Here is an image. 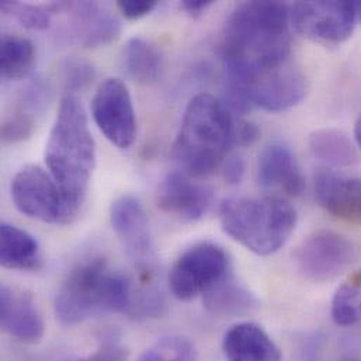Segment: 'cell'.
<instances>
[{
    "instance_id": "cell-1",
    "label": "cell",
    "mask_w": 361,
    "mask_h": 361,
    "mask_svg": "<svg viewBox=\"0 0 361 361\" xmlns=\"http://www.w3.org/2000/svg\"><path fill=\"white\" fill-rule=\"evenodd\" d=\"M290 23L286 3H240L224 30L225 76L250 78L290 61Z\"/></svg>"
},
{
    "instance_id": "cell-2",
    "label": "cell",
    "mask_w": 361,
    "mask_h": 361,
    "mask_svg": "<svg viewBox=\"0 0 361 361\" xmlns=\"http://www.w3.org/2000/svg\"><path fill=\"white\" fill-rule=\"evenodd\" d=\"M45 164L56 181L72 222L80 212L96 166V142L83 104L62 99L45 148Z\"/></svg>"
},
{
    "instance_id": "cell-3",
    "label": "cell",
    "mask_w": 361,
    "mask_h": 361,
    "mask_svg": "<svg viewBox=\"0 0 361 361\" xmlns=\"http://www.w3.org/2000/svg\"><path fill=\"white\" fill-rule=\"evenodd\" d=\"M134 286L102 257L76 266L56 293L54 308L62 325H78L103 314H127Z\"/></svg>"
},
{
    "instance_id": "cell-4",
    "label": "cell",
    "mask_w": 361,
    "mask_h": 361,
    "mask_svg": "<svg viewBox=\"0 0 361 361\" xmlns=\"http://www.w3.org/2000/svg\"><path fill=\"white\" fill-rule=\"evenodd\" d=\"M233 131L225 103L211 94H197L185 107L172 157L188 176L209 175L225 162Z\"/></svg>"
},
{
    "instance_id": "cell-5",
    "label": "cell",
    "mask_w": 361,
    "mask_h": 361,
    "mask_svg": "<svg viewBox=\"0 0 361 361\" xmlns=\"http://www.w3.org/2000/svg\"><path fill=\"white\" fill-rule=\"evenodd\" d=\"M224 232L247 250L269 256L279 252L297 228L295 208L280 197H236L219 208Z\"/></svg>"
},
{
    "instance_id": "cell-6",
    "label": "cell",
    "mask_w": 361,
    "mask_h": 361,
    "mask_svg": "<svg viewBox=\"0 0 361 361\" xmlns=\"http://www.w3.org/2000/svg\"><path fill=\"white\" fill-rule=\"evenodd\" d=\"M307 78L291 61L250 78L225 76V106L245 113L252 109L280 113L307 94Z\"/></svg>"
},
{
    "instance_id": "cell-7",
    "label": "cell",
    "mask_w": 361,
    "mask_h": 361,
    "mask_svg": "<svg viewBox=\"0 0 361 361\" xmlns=\"http://www.w3.org/2000/svg\"><path fill=\"white\" fill-rule=\"evenodd\" d=\"M231 274L226 252L215 243L201 242L178 257L169 273V287L179 301H191L208 293Z\"/></svg>"
},
{
    "instance_id": "cell-8",
    "label": "cell",
    "mask_w": 361,
    "mask_h": 361,
    "mask_svg": "<svg viewBox=\"0 0 361 361\" xmlns=\"http://www.w3.org/2000/svg\"><path fill=\"white\" fill-rule=\"evenodd\" d=\"M110 222L142 283H152L158 270V257L144 204L130 194L118 197L111 204Z\"/></svg>"
},
{
    "instance_id": "cell-9",
    "label": "cell",
    "mask_w": 361,
    "mask_h": 361,
    "mask_svg": "<svg viewBox=\"0 0 361 361\" xmlns=\"http://www.w3.org/2000/svg\"><path fill=\"white\" fill-rule=\"evenodd\" d=\"M359 259V247L348 236L334 231H317L295 252L298 271L310 281L338 279Z\"/></svg>"
},
{
    "instance_id": "cell-10",
    "label": "cell",
    "mask_w": 361,
    "mask_h": 361,
    "mask_svg": "<svg viewBox=\"0 0 361 361\" xmlns=\"http://www.w3.org/2000/svg\"><path fill=\"white\" fill-rule=\"evenodd\" d=\"M290 21L302 37L326 45L345 42L357 24L353 1H298Z\"/></svg>"
},
{
    "instance_id": "cell-11",
    "label": "cell",
    "mask_w": 361,
    "mask_h": 361,
    "mask_svg": "<svg viewBox=\"0 0 361 361\" xmlns=\"http://www.w3.org/2000/svg\"><path fill=\"white\" fill-rule=\"evenodd\" d=\"M92 116L100 133L117 148L128 149L137 138V117L127 85L117 78L103 80L92 100Z\"/></svg>"
},
{
    "instance_id": "cell-12",
    "label": "cell",
    "mask_w": 361,
    "mask_h": 361,
    "mask_svg": "<svg viewBox=\"0 0 361 361\" xmlns=\"http://www.w3.org/2000/svg\"><path fill=\"white\" fill-rule=\"evenodd\" d=\"M10 192L16 208L28 218L45 224H71L56 181L41 168L30 165L20 169L11 180Z\"/></svg>"
},
{
    "instance_id": "cell-13",
    "label": "cell",
    "mask_w": 361,
    "mask_h": 361,
    "mask_svg": "<svg viewBox=\"0 0 361 361\" xmlns=\"http://www.w3.org/2000/svg\"><path fill=\"white\" fill-rule=\"evenodd\" d=\"M48 10L66 13L72 37L86 48L109 45L121 34L118 17L97 1H59L49 4Z\"/></svg>"
},
{
    "instance_id": "cell-14",
    "label": "cell",
    "mask_w": 361,
    "mask_h": 361,
    "mask_svg": "<svg viewBox=\"0 0 361 361\" xmlns=\"http://www.w3.org/2000/svg\"><path fill=\"white\" fill-rule=\"evenodd\" d=\"M212 191L184 172H171L158 188L159 208L181 221L194 222L201 219L209 209Z\"/></svg>"
},
{
    "instance_id": "cell-15",
    "label": "cell",
    "mask_w": 361,
    "mask_h": 361,
    "mask_svg": "<svg viewBox=\"0 0 361 361\" xmlns=\"http://www.w3.org/2000/svg\"><path fill=\"white\" fill-rule=\"evenodd\" d=\"M319 205L342 221L361 225V179L322 169L314 180Z\"/></svg>"
},
{
    "instance_id": "cell-16",
    "label": "cell",
    "mask_w": 361,
    "mask_h": 361,
    "mask_svg": "<svg viewBox=\"0 0 361 361\" xmlns=\"http://www.w3.org/2000/svg\"><path fill=\"white\" fill-rule=\"evenodd\" d=\"M0 324L3 331L23 343H37L44 336V322L30 294L3 284L0 290Z\"/></svg>"
},
{
    "instance_id": "cell-17",
    "label": "cell",
    "mask_w": 361,
    "mask_h": 361,
    "mask_svg": "<svg viewBox=\"0 0 361 361\" xmlns=\"http://www.w3.org/2000/svg\"><path fill=\"white\" fill-rule=\"evenodd\" d=\"M257 179L266 188H279L288 195H301L305 188V178L291 152L283 144H271L259 157Z\"/></svg>"
},
{
    "instance_id": "cell-18",
    "label": "cell",
    "mask_w": 361,
    "mask_h": 361,
    "mask_svg": "<svg viewBox=\"0 0 361 361\" xmlns=\"http://www.w3.org/2000/svg\"><path fill=\"white\" fill-rule=\"evenodd\" d=\"M222 352L228 361H283L274 341L252 322L232 326L224 336Z\"/></svg>"
},
{
    "instance_id": "cell-19",
    "label": "cell",
    "mask_w": 361,
    "mask_h": 361,
    "mask_svg": "<svg viewBox=\"0 0 361 361\" xmlns=\"http://www.w3.org/2000/svg\"><path fill=\"white\" fill-rule=\"evenodd\" d=\"M0 263L4 269L35 271L42 266L37 239L27 231L3 222L0 226Z\"/></svg>"
},
{
    "instance_id": "cell-20",
    "label": "cell",
    "mask_w": 361,
    "mask_h": 361,
    "mask_svg": "<svg viewBox=\"0 0 361 361\" xmlns=\"http://www.w3.org/2000/svg\"><path fill=\"white\" fill-rule=\"evenodd\" d=\"M121 63L126 73L135 82L148 85L157 82L164 71L161 51L142 37H134L123 48Z\"/></svg>"
},
{
    "instance_id": "cell-21",
    "label": "cell",
    "mask_w": 361,
    "mask_h": 361,
    "mask_svg": "<svg viewBox=\"0 0 361 361\" xmlns=\"http://www.w3.org/2000/svg\"><path fill=\"white\" fill-rule=\"evenodd\" d=\"M47 89L41 82H35L23 93L18 106L1 124L3 142H20L31 137L35 128V111L44 104Z\"/></svg>"
},
{
    "instance_id": "cell-22",
    "label": "cell",
    "mask_w": 361,
    "mask_h": 361,
    "mask_svg": "<svg viewBox=\"0 0 361 361\" xmlns=\"http://www.w3.org/2000/svg\"><path fill=\"white\" fill-rule=\"evenodd\" d=\"M208 312L219 318L242 317L256 307V298L231 274L202 295Z\"/></svg>"
},
{
    "instance_id": "cell-23",
    "label": "cell",
    "mask_w": 361,
    "mask_h": 361,
    "mask_svg": "<svg viewBox=\"0 0 361 361\" xmlns=\"http://www.w3.org/2000/svg\"><path fill=\"white\" fill-rule=\"evenodd\" d=\"M310 149L318 162L329 168H350L360 161L353 142L338 130H318L312 133Z\"/></svg>"
},
{
    "instance_id": "cell-24",
    "label": "cell",
    "mask_w": 361,
    "mask_h": 361,
    "mask_svg": "<svg viewBox=\"0 0 361 361\" xmlns=\"http://www.w3.org/2000/svg\"><path fill=\"white\" fill-rule=\"evenodd\" d=\"M35 62L34 44L16 34H3L0 41V73L6 80H20L30 75Z\"/></svg>"
},
{
    "instance_id": "cell-25",
    "label": "cell",
    "mask_w": 361,
    "mask_h": 361,
    "mask_svg": "<svg viewBox=\"0 0 361 361\" xmlns=\"http://www.w3.org/2000/svg\"><path fill=\"white\" fill-rule=\"evenodd\" d=\"M332 319L339 326H352L361 319V269L335 293Z\"/></svg>"
},
{
    "instance_id": "cell-26",
    "label": "cell",
    "mask_w": 361,
    "mask_h": 361,
    "mask_svg": "<svg viewBox=\"0 0 361 361\" xmlns=\"http://www.w3.org/2000/svg\"><path fill=\"white\" fill-rule=\"evenodd\" d=\"M138 361H197V350L184 336H165L149 346Z\"/></svg>"
},
{
    "instance_id": "cell-27",
    "label": "cell",
    "mask_w": 361,
    "mask_h": 361,
    "mask_svg": "<svg viewBox=\"0 0 361 361\" xmlns=\"http://www.w3.org/2000/svg\"><path fill=\"white\" fill-rule=\"evenodd\" d=\"M0 8L30 30H47L51 24V11L48 7L20 1H3Z\"/></svg>"
},
{
    "instance_id": "cell-28",
    "label": "cell",
    "mask_w": 361,
    "mask_h": 361,
    "mask_svg": "<svg viewBox=\"0 0 361 361\" xmlns=\"http://www.w3.org/2000/svg\"><path fill=\"white\" fill-rule=\"evenodd\" d=\"M63 83L69 92H79L87 87L96 78L93 65L83 59H68L62 68Z\"/></svg>"
},
{
    "instance_id": "cell-29",
    "label": "cell",
    "mask_w": 361,
    "mask_h": 361,
    "mask_svg": "<svg viewBox=\"0 0 361 361\" xmlns=\"http://www.w3.org/2000/svg\"><path fill=\"white\" fill-rule=\"evenodd\" d=\"M155 0H121L117 3V8L128 20H140L157 8Z\"/></svg>"
},
{
    "instance_id": "cell-30",
    "label": "cell",
    "mask_w": 361,
    "mask_h": 361,
    "mask_svg": "<svg viewBox=\"0 0 361 361\" xmlns=\"http://www.w3.org/2000/svg\"><path fill=\"white\" fill-rule=\"evenodd\" d=\"M260 138V130L257 126L249 121H243L235 127L233 144L239 147H250Z\"/></svg>"
},
{
    "instance_id": "cell-31",
    "label": "cell",
    "mask_w": 361,
    "mask_h": 361,
    "mask_svg": "<svg viewBox=\"0 0 361 361\" xmlns=\"http://www.w3.org/2000/svg\"><path fill=\"white\" fill-rule=\"evenodd\" d=\"M245 175V164L240 158H231L224 162L222 176L229 184H238L243 179Z\"/></svg>"
},
{
    "instance_id": "cell-32",
    "label": "cell",
    "mask_w": 361,
    "mask_h": 361,
    "mask_svg": "<svg viewBox=\"0 0 361 361\" xmlns=\"http://www.w3.org/2000/svg\"><path fill=\"white\" fill-rule=\"evenodd\" d=\"M211 4H212L211 0H183L181 1L183 10L192 18L200 17Z\"/></svg>"
},
{
    "instance_id": "cell-33",
    "label": "cell",
    "mask_w": 361,
    "mask_h": 361,
    "mask_svg": "<svg viewBox=\"0 0 361 361\" xmlns=\"http://www.w3.org/2000/svg\"><path fill=\"white\" fill-rule=\"evenodd\" d=\"M76 361H124V356L117 348H106L87 359Z\"/></svg>"
},
{
    "instance_id": "cell-34",
    "label": "cell",
    "mask_w": 361,
    "mask_h": 361,
    "mask_svg": "<svg viewBox=\"0 0 361 361\" xmlns=\"http://www.w3.org/2000/svg\"><path fill=\"white\" fill-rule=\"evenodd\" d=\"M355 140H356V144L359 145V148L361 149V114L359 116V118L356 120V124H355Z\"/></svg>"
},
{
    "instance_id": "cell-35",
    "label": "cell",
    "mask_w": 361,
    "mask_h": 361,
    "mask_svg": "<svg viewBox=\"0 0 361 361\" xmlns=\"http://www.w3.org/2000/svg\"><path fill=\"white\" fill-rule=\"evenodd\" d=\"M353 8H355V13H356L357 23H361V1H353Z\"/></svg>"
}]
</instances>
